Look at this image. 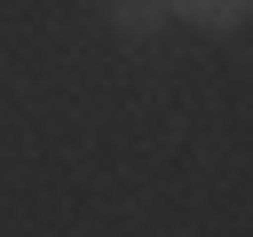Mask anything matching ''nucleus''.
Returning a JSON list of instances; mask_svg holds the SVG:
<instances>
[{
    "instance_id": "nucleus-1",
    "label": "nucleus",
    "mask_w": 253,
    "mask_h": 237,
    "mask_svg": "<svg viewBox=\"0 0 253 237\" xmlns=\"http://www.w3.org/2000/svg\"><path fill=\"white\" fill-rule=\"evenodd\" d=\"M174 16H190V24H206V32H229V24H245L253 16V0H166Z\"/></svg>"
},
{
    "instance_id": "nucleus-2",
    "label": "nucleus",
    "mask_w": 253,
    "mask_h": 237,
    "mask_svg": "<svg viewBox=\"0 0 253 237\" xmlns=\"http://www.w3.org/2000/svg\"><path fill=\"white\" fill-rule=\"evenodd\" d=\"M158 16H166V0H111V24H119V32H134V40H142Z\"/></svg>"
}]
</instances>
